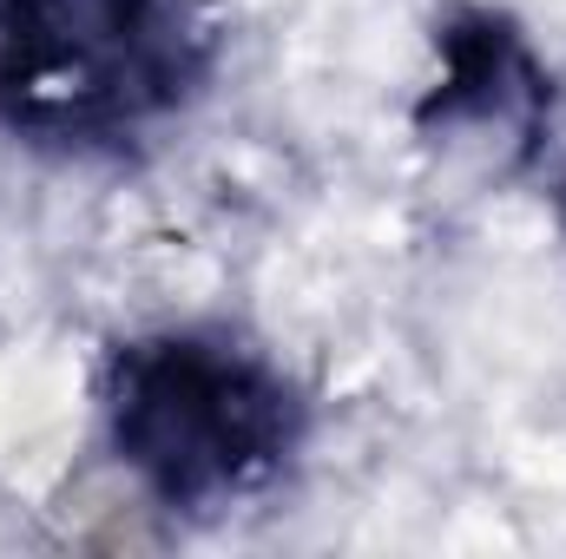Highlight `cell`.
I'll list each match as a JSON object with an SVG mask.
<instances>
[{
	"label": "cell",
	"mask_w": 566,
	"mask_h": 559,
	"mask_svg": "<svg viewBox=\"0 0 566 559\" xmlns=\"http://www.w3.org/2000/svg\"><path fill=\"white\" fill-rule=\"evenodd\" d=\"M191 80L158 0H0V119L106 133L171 106Z\"/></svg>",
	"instance_id": "obj_2"
},
{
	"label": "cell",
	"mask_w": 566,
	"mask_h": 559,
	"mask_svg": "<svg viewBox=\"0 0 566 559\" xmlns=\"http://www.w3.org/2000/svg\"><path fill=\"white\" fill-rule=\"evenodd\" d=\"M119 461L165 507L211 514L264 487L296 447V395L218 336H139L106 369Z\"/></svg>",
	"instance_id": "obj_1"
},
{
	"label": "cell",
	"mask_w": 566,
	"mask_h": 559,
	"mask_svg": "<svg viewBox=\"0 0 566 559\" xmlns=\"http://www.w3.org/2000/svg\"><path fill=\"white\" fill-rule=\"evenodd\" d=\"M547 73L527 40L494 13H454L441 27V80L422 99V133H501L534 139L547 119Z\"/></svg>",
	"instance_id": "obj_3"
},
{
	"label": "cell",
	"mask_w": 566,
	"mask_h": 559,
	"mask_svg": "<svg viewBox=\"0 0 566 559\" xmlns=\"http://www.w3.org/2000/svg\"><path fill=\"white\" fill-rule=\"evenodd\" d=\"M560 218H566V191H560Z\"/></svg>",
	"instance_id": "obj_4"
}]
</instances>
